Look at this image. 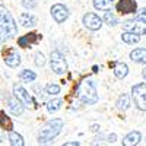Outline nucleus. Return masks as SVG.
<instances>
[{
    "label": "nucleus",
    "instance_id": "a878e982",
    "mask_svg": "<svg viewBox=\"0 0 146 146\" xmlns=\"http://www.w3.org/2000/svg\"><path fill=\"white\" fill-rule=\"evenodd\" d=\"M60 91H62V88H60L58 85H56V83H48L47 86H45V94H47V95H50V96H56V95H58Z\"/></svg>",
    "mask_w": 146,
    "mask_h": 146
},
{
    "label": "nucleus",
    "instance_id": "2f4dec72",
    "mask_svg": "<svg viewBox=\"0 0 146 146\" xmlns=\"http://www.w3.org/2000/svg\"><path fill=\"white\" fill-rule=\"evenodd\" d=\"M100 129H101L100 124H92V126H91V131H92V133H98Z\"/></svg>",
    "mask_w": 146,
    "mask_h": 146
},
{
    "label": "nucleus",
    "instance_id": "cd10ccee",
    "mask_svg": "<svg viewBox=\"0 0 146 146\" xmlns=\"http://www.w3.org/2000/svg\"><path fill=\"white\" fill-rule=\"evenodd\" d=\"M25 9H29V10H32V9H35L36 7V0H22V3H21Z\"/></svg>",
    "mask_w": 146,
    "mask_h": 146
},
{
    "label": "nucleus",
    "instance_id": "4468645a",
    "mask_svg": "<svg viewBox=\"0 0 146 146\" xmlns=\"http://www.w3.org/2000/svg\"><path fill=\"white\" fill-rule=\"evenodd\" d=\"M140 140H142V133L137 131V130H133L123 137L121 145L123 146H137L140 143Z\"/></svg>",
    "mask_w": 146,
    "mask_h": 146
},
{
    "label": "nucleus",
    "instance_id": "aec40b11",
    "mask_svg": "<svg viewBox=\"0 0 146 146\" xmlns=\"http://www.w3.org/2000/svg\"><path fill=\"white\" fill-rule=\"evenodd\" d=\"M62 105H63V100L62 98H54V100H50L47 104H45V107H47V111L50 113V114H54V113H57L60 108H62Z\"/></svg>",
    "mask_w": 146,
    "mask_h": 146
},
{
    "label": "nucleus",
    "instance_id": "393cba45",
    "mask_svg": "<svg viewBox=\"0 0 146 146\" xmlns=\"http://www.w3.org/2000/svg\"><path fill=\"white\" fill-rule=\"evenodd\" d=\"M102 21H104V23H107L108 27H115L117 23H118V19L115 18V15L113 13V12H110V10L104 13Z\"/></svg>",
    "mask_w": 146,
    "mask_h": 146
},
{
    "label": "nucleus",
    "instance_id": "412c9836",
    "mask_svg": "<svg viewBox=\"0 0 146 146\" xmlns=\"http://www.w3.org/2000/svg\"><path fill=\"white\" fill-rule=\"evenodd\" d=\"M9 142L10 146H25V140L18 131H9Z\"/></svg>",
    "mask_w": 146,
    "mask_h": 146
},
{
    "label": "nucleus",
    "instance_id": "c756f323",
    "mask_svg": "<svg viewBox=\"0 0 146 146\" xmlns=\"http://www.w3.org/2000/svg\"><path fill=\"white\" fill-rule=\"evenodd\" d=\"M62 146H80V142H78V140H70V142L63 143Z\"/></svg>",
    "mask_w": 146,
    "mask_h": 146
},
{
    "label": "nucleus",
    "instance_id": "1a4fd4ad",
    "mask_svg": "<svg viewBox=\"0 0 146 146\" xmlns=\"http://www.w3.org/2000/svg\"><path fill=\"white\" fill-rule=\"evenodd\" d=\"M13 95L16 96V98L25 105V107H31V105H34V100H32V96H31V94L22 86L21 83H15L13 85Z\"/></svg>",
    "mask_w": 146,
    "mask_h": 146
},
{
    "label": "nucleus",
    "instance_id": "9b49d317",
    "mask_svg": "<svg viewBox=\"0 0 146 146\" xmlns=\"http://www.w3.org/2000/svg\"><path fill=\"white\" fill-rule=\"evenodd\" d=\"M115 9L121 15H131L137 10V3L136 0H118Z\"/></svg>",
    "mask_w": 146,
    "mask_h": 146
},
{
    "label": "nucleus",
    "instance_id": "f3484780",
    "mask_svg": "<svg viewBox=\"0 0 146 146\" xmlns=\"http://www.w3.org/2000/svg\"><path fill=\"white\" fill-rule=\"evenodd\" d=\"M129 75V66L123 62H117L114 64V76L117 79H124Z\"/></svg>",
    "mask_w": 146,
    "mask_h": 146
},
{
    "label": "nucleus",
    "instance_id": "6ab92c4d",
    "mask_svg": "<svg viewBox=\"0 0 146 146\" xmlns=\"http://www.w3.org/2000/svg\"><path fill=\"white\" fill-rule=\"evenodd\" d=\"M92 5H94V7H95L96 10L108 12L110 9L113 7V5H114V0H94Z\"/></svg>",
    "mask_w": 146,
    "mask_h": 146
},
{
    "label": "nucleus",
    "instance_id": "20e7f679",
    "mask_svg": "<svg viewBox=\"0 0 146 146\" xmlns=\"http://www.w3.org/2000/svg\"><path fill=\"white\" fill-rule=\"evenodd\" d=\"M131 100L137 110L146 111V82H139L131 86Z\"/></svg>",
    "mask_w": 146,
    "mask_h": 146
},
{
    "label": "nucleus",
    "instance_id": "f8f14e48",
    "mask_svg": "<svg viewBox=\"0 0 146 146\" xmlns=\"http://www.w3.org/2000/svg\"><path fill=\"white\" fill-rule=\"evenodd\" d=\"M40 40H42V35L36 34V32H29V34H25L18 38V45L22 47V48H28L34 44H36Z\"/></svg>",
    "mask_w": 146,
    "mask_h": 146
},
{
    "label": "nucleus",
    "instance_id": "bb28decb",
    "mask_svg": "<svg viewBox=\"0 0 146 146\" xmlns=\"http://www.w3.org/2000/svg\"><path fill=\"white\" fill-rule=\"evenodd\" d=\"M34 63H35V66H36V67H42V66H45L47 58H45L44 53L36 51V53H35V56H34Z\"/></svg>",
    "mask_w": 146,
    "mask_h": 146
},
{
    "label": "nucleus",
    "instance_id": "b1692460",
    "mask_svg": "<svg viewBox=\"0 0 146 146\" xmlns=\"http://www.w3.org/2000/svg\"><path fill=\"white\" fill-rule=\"evenodd\" d=\"M19 79H21L22 82H27V83L34 82V80L36 79V73H34V72L29 70V69H23V70L19 73Z\"/></svg>",
    "mask_w": 146,
    "mask_h": 146
},
{
    "label": "nucleus",
    "instance_id": "a211bd4d",
    "mask_svg": "<svg viewBox=\"0 0 146 146\" xmlns=\"http://www.w3.org/2000/svg\"><path fill=\"white\" fill-rule=\"evenodd\" d=\"M130 105H131V101H130V96L127 94H121L115 102V107L120 111H126V110L130 108Z\"/></svg>",
    "mask_w": 146,
    "mask_h": 146
},
{
    "label": "nucleus",
    "instance_id": "f257e3e1",
    "mask_svg": "<svg viewBox=\"0 0 146 146\" xmlns=\"http://www.w3.org/2000/svg\"><path fill=\"white\" fill-rule=\"evenodd\" d=\"M76 96L85 105H94L98 102L100 96H98V91H96L95 80L86 78L82 82H79V85L76 86Z\"/></svg>",
    "mask_w": 146,
    "mask_h": 146
},
{
    "label": "nucleus",
    "instance_id": "473e14b6",
    "mask_svg": "<svg viewBox=\"0 0 146 146\" xmlns=\"http://www.w3.org/2000/svg\"><path fill=\"white\" fill-rule=\"evenodd\" d=\"M142 76H143V79L146 80V67H145V69L142 70Z\"/></svg>",
    "mask_w": 146,
    "mask_h": 146
},
{
    "label": "nucleus",
    "instance_id": "c85d7f7f",
    "mask_svg": "<svg viewBox=\"0 0 146 146\" xmlns=\"http://www.w3.org/2000/svg\"><path fill=\"white\" fill-rule=\"evenodd\" d=\"M107 142H108V143L117 142V135H115V133H110V135L107 136Z\"/></svg>",
    "mask_w": 146,
    "mask_h": 146
},
{
    "label": "nucleus",
    "instance_id": "0eeeda50",
    "mask_svg": "<svg viewBox=\"0 0 146 146\" xmlns=\"http://www.w3.org/2000/svg\"><path fill=\"white\" fill-rule=\"evenodd\" d=\"M51 16L53 19L57 22V23H63L67 21V18L70 16V12H69V7L63 3H56L51 6Z\"/></svg>",
    "mask_w": 146,
    "mask_h": 146
},
{
    "label": "nucleus",
    "instance_id": "9d476101",
    "mask_svg": "<svg viewBox=\"0 0 146 146\" xmlns=\"http://www.w3.org/2000/svg\"><path fill=\"white\" fill-rule=\"evenodd\" d=\"M3 62H5L6 66H9L12 69H16L21 64V56H19L16 48H13V47L9 48V50L5 53V56H3Z\"/></svg>",
    "mask_w": 146,
    "mask_h": 146
},
{
    "label": "nucleus",
    "instance_id": "f03ea898",
    "mask_svg": "<svg viewBox=\"0 0 146 146\" xmlns=\"http://www.w3.org/2000/svg\"><path fill=\"white\" fill-rule=\"evenodd\" d=\"M63 126H64L63 118L56 117V118L48 120L38 131V142H40V145H47V143H50L53 139H56L60 133H62Z\"/></svg>",
    "mask_w": 146,
    "mask_h": 146
},
{
    "label": "nucleus",
    "instance_id": "39448f33",
    "mask_svg": "<svg viewBox=\"0 0 146 146\" xmlns=\"http://www.w3.org/2000/svg\"><path fill=\"white\" fill-rule=\"evenodd\" d=\"M50 69L53 70V73H56V75H58V76L64 75V73L67 72L66 58L58 50H54L50 54Z\"/></svg>",
    "mask_w": 146,
    "mask_h": 146
},
{
    "label": "nucleus",
    "instance_id": "7c9ffc66",
    "mask_svg": "<svg viewBox=\"0 0 146 146\" xmlns=\"http://www.w3.org/2000/svg\"><path fill=\"white\" fill-rule=\"evenodd\" d=\"M136 16H139V18H142V19H145V21H146V7L140 9V10L137 12V15H136Z\"/></svg>",
    "mask_w": 146,
    "mask_h": 146
},
{
    "label": "nucleus",
    "instance_id": "6e6552de",
    "mask_svg": "<svg viewBox=\"0 0 146 146\" xmlns=\"http://www.w3.org/2000/svg\"><path fill=\"white\" fill-rule=\"evenodd\" d=\"M102 19L96 15V13H92V12H88L85 13L83 18H82V23L85 25V28H88L89 31H98L101 29L102 27Z\"/></svg>",
    "mask_w": 146,
    "mask_h": 146
},
{
    "label": "nucleus",
    "instance_id": "72a5a7b5",
    "mask_svg": "<svg viewBox=\"0 0 146 146\" xmlns=\"http://www.w3.org/2000/svg\"><path fill=\"white\" fill-rule=\"evenodd\" d=\"M3 42H5V40L2 38V36H0V50H2V47H3Z\"/></svg>",
    "mask_w": 146,
    "mask_h": 146
},
{
    "label": "nucleus",
    "instance_id": "5701e85b",
    "mask_svg": "<svg viewBox=\"0 0 146 146\" xmlns=\"http://www.w3.org/2000/svg\"><path fill=\"white\" fill-rule=\"evenodd\" d=\"M0 127L7 130V131H13V123H12V120L6 115L5 111H0Z\"/></svg>",
    "mask_w": 146,
    "mask_h": 146
},
{
    "label": "nucleus",
    "instance_id": "7ed1b4c3",
    "mask_svg": "<svg viewBox=\"0 0 146 146\" xmlns=\"http://www.w3.org/2000/svg\"><path fill=\"white\" fill-rule=\"evenodd\" d=\"M16 35H18L16 21L3 5H0V36L5 41H7V40L15 38Z\"/></svg>",
    "mask_w": 146,
    "mask_h": 146
},
{
    "label": "nucleus",
    "instance_id": "4be33fe9",
    "mask_svg": "<svg viewBox=\"0 0 146 146\" xmlns=\"http://www.w3.org/2000/svg\"><path fill=\"white\" fill-rule=\"evenodd\" d=\"M121 40H123V42L129 44V45H135L140 41V36L136 35V34H133V32H123L121 34Z\"/></svg>",
    "mask_w": 146,
    "mask_h": 146
},
{
    "label": "nucleus",
    "instance_id": "2eb2a0df",
    "mask_svg": "<svg viewBox=\"0 0 146 146\" xmlns=\"http://www.w3.org/2000/svg\"><path fill=\"white\" fill-rule=\"evenodd\" d=\"M19 23L23 28H34V27H36V23H38V19H36V16H34L32 13H29V12H23L19 16Z\"/></svg>",
    "mask_w": 146,
    "mask_h": 146
},
{
    "label": "nucleus",
    "instance_id": "ddd939ff",
    "mask_svg": "<svg viewBox=\"0 0 146 146\" xmlns=\"http://www.w3.org/2000/svg\"><path fill=\"white\" fill-rule=\"evenodd\" d=\"M7 104H9V111L13 114V115H22L23 114V110H25V105H23L15 95H12L7 98Z\"/></svg>",
    "mask_w": 146,
    "mask_h": 146
},
{
    "label": "nucleus",
    "instance_id": "423d86ee",
    "mask_svg": "<svg viewBox=\"0 0 146 146\" xmlns=\"http://www.w3.org/2000/svg\"><path fill=\"white\" fill-rule=\"evenodd\" d=\"M123 29L126 32H133L136 35H146V21L135 16L133 19H127L126 22H123Z\"/></svg>",
    "mask_w": 146,
    "mask_h": 146
},
{
    "label": "nucleus",
    "instance_id": "dca6fc26",
    "mask_svg": "<svg viewBox=\"0 0 146 146\" xmlns=\"http://www.w3.org/2000/svg\"><path fill=\"white\" fill-rule=\"evenodd\" d=\"M130 60L137 64H146V48L139 47L130 51Z\"/></svg>",
    "mask_w": 146,
    "mask_h": 146
}]
</instances>
